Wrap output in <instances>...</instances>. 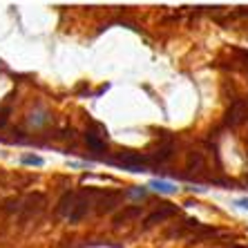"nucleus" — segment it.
<instances>
[{
    "label": "nucleus",
    "instance_id": "obj_2",
    "mask_svg": "<svg viewBox=\"0 0 248 248\" xmlns=\"http://www.w3.org/2000/svg\"><path fill=\"white\" fill-rule=\"evenodd\" d=\"M116 161L123 163L125 168H130L132 172H139V170H141V166L150 163V156H148V155H141V152H130V150H125V152H121V155L116 156Z\"/></svg>",
    "mask_w": 248,
    "mask_h": 248
},
{
    "label": "nucleus",
    "instance_id": "obj_7",
    "mask_svg": "<svg viewBox=\"0 0 248 248\" xmlns=\"http://www.w3.org/2000/svg\"><path fill=\"white\" fill-rule=\"evenodd\" d=\"M74 203H76V192H65V195L61 197V202H58L56 213L63 215V217H69V213H72Z\"/></svg>",
    "mask_w": 248,
    "mask_h": 248
},
{
    "label": "nucleus",
    "instance_id": "obj_6",
    "mask_svg": "<svg viewBox=\"0 0 248 248\" xmlns=\"http://www.w3.org/2000/svg\"><path fill=\"white\" fill-rule=\"evenodd\" d=\"M172 215H177V208L170 206V203H166L161 210H155L152 215H148V217H145V228H150V226L159 224V221H166L168 217H172Z\"/></svg>",
    "mask_w": 248,
    "mask_h": 248
},
{
    "label": "nucleus",
    "instance_id": "obj_3",
    "mask_svg": "<svg viewBox=\"0 0 248 248\" xmlns=\"http://www.w3.org/2000/svg\"><path fill=\"white\" fill-rule=\"evenodd\" d=\"M248 116V103H244V101H235V103L231 105V110H228V114H226V125H239V123L246 121Z\"/></svg>",
    "mask_w": 248,
    "mask_h": 248
},
{
    "label": "nucleus",
    "instance_id": "obj_8",
    "mask_svg": "<svg viewBox=\"0 0 248 248\" xmlns=\"http://www.w3.org/2000/svg\"><path fill=\"white\" fill-rule=\"evenodd\" d=\"M139 215H141V206H130V208H125L121 215H116V217H114V224L116 226L127 224V221L134 219V217H139Z\"/></svg>",
    "mask_w": 248,
    "mask_h": 248
},
{
    "label": "nucleus",
    "instance_id": "obj_4",
    "mask_svg": "<svg viewBox=\"0 0 248 248\" xmlns=\"http://www.w3.org/2000/svg\"><path fill=\"white\" fill-rule=\"evenodd\" d=\"M43 208H45V195L43 192H34V195H29L25 199L23 213H25V217H31V215L43 213Z\"/></svg>",
    "mask_w": 248,
    "mask_h": 248
},
{
    "label": "nucleus",
    "instance_id": "obj_12",
    "mask_svg": "<svg viewBox=\"0 0 248 248\" xmlns=\"http://www.w3.org/2000/svg\"><path fill=\"white\" fill-rule=\"evenodd\" d=\"M150 186L155 188V190H159V192H166V195H170V192L177 190V188H174L172 184H166V181H152Z\"/></svg>",
    "mask_w": 248,
    "mask_h": 248
},
{
    "label": "nucleus",
    "instance_id": "obj_1",
    "mask_svg": "<svg viewBox=\"0 0 248 248\" xmlns=\"http://www.w3.org/2000/svg\"><path fill=\"white\" fill-rule=\"evenodd\" d=\"M90 195H92V190L90 192H76V203H74V208H72V213H69V217H67L69 224H78V221L87 215V210H90V206H92Z\"/></svg>",
    "mask_w": 248,
    "mask_h": 248
},
{
    "label": "nucleus",
    "instance_id": "obj_14",
    "mask_svg": "<svg viewBox=\"0 0 248 248\" xmlns=\"http://www.w3.org/2000/svg\"><path fill=\"white\" fill-rule=\"evenodd\" d=\"M237 206L244 208V210H248V199H237Z\"/></svg>",
    "mask_w": 248,
    "mask_h": 248
},
{
    "label": "nucleus",
    "instance_id": "obj_9",
    "mask_svg": "<svg viewBox=\"0 0 248 248\" xmlns=\"http://www.w3.org/2000/svg\"><path fill=\"white\" fill-rule=\"evenodd\" d=\"M186 170H188V172H202V170H203V156H202V152H190V155H188Z\"/></svg>",
    "mask_w": 248,
    "mask_h": 248
},
{
    "label": "nucleus",
    "instance_id": "obj_10",
    "mask_svg": "<svg viewBox=\"0 0 248 248\" xmlns=\"http://www.w3.org/2000/svg\"><path fill=\"white\" fill-rule=\"evenodd\" d=\"M2 213H20V210H23V202H20V199H18V197H9V199H5V202H2Z\"/></svg>",
    "mask_w": 248,
    "mask_h": 248
},
{
    "label": "nucleus",
    "instance_id": "obj_5",
    "mask_svg": "<svg viewBox=\"0 0 248 248\" xmlns=\"http://www.w3.org/2000/svg\"><path fill=\"white\" fill-rule=\"evenodd\" d=\"M119 202H121V192H101V202L96 203V213L98 215L112 213L119 206Z\"/></svg>",
    "mask_w": 248,
    "mask_h": 248
},
{
    "label": "nucleus",
    "instance_id": "obj_13",
    "mask_svg": "<svg viewBox=\"0 0 248 248\" xmlns=\"http://www.w3.org/2000/svg\"><path fill=\"white\" fill-rule=\"evenodd\" d=\"M25 163H36V166H41V159H38V156H25Z\"/></svg>",
    "mask_w": 248,
    "mask_h": 248
},
{
    "label": "nucleus",
    "instance_id": "obj_11",
    "mask_svg": "<svg viewBox=\"0 0 248 248\" xmlns=\"http://www.w3.org/2000/svg\"><path fill=\"white\" fill-rule=\"evenodd\" d=\"M85 139H87V145H90L92 150H96V152L105 150V141H103V139H98V134H94V132H90V130H87Z\"/></svg>",
    "mask_w": 248,
    "mask_h": 248
}]
</instances>
